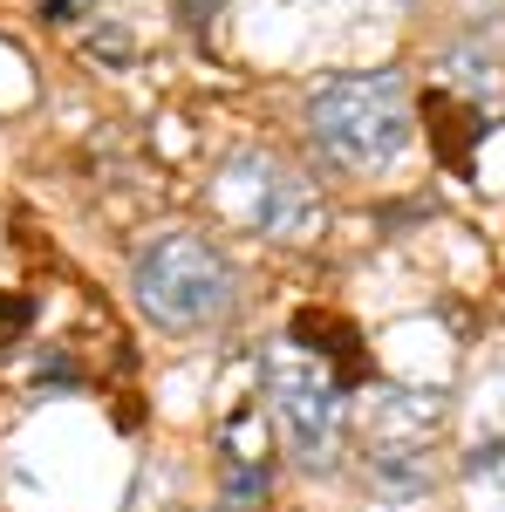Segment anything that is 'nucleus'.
I'll return each mask as SVG.
<instances>
[{
  "label": "nucleus",
  "mask_w": 505,
  "mask_h": 512,
  "mask_svg": "<svg viewBox=\"0 0 505 512\" xmlns=\"http://www.w3.org/2000/svg\"><path fill=\"white\" fill-rule=\"evenodd\" d=\"M82 48H89L96 62H130V55H137V41L123 35V28H110V21H96V28H82Z\"/></svg>",
  "instance_id": "0eeeda50"
},
{
  "label": "nucleus",
  "mask_w": 505,
  "mask_h": 512,
  "mask_svg": "<svg viewBox=\"0 0 505 512\" xmlns=\"http://www.w3.org/2000/svg\"><path fill=\"white\" fill-rule=\"evenodd\" d=\"M369 472L383 478V492H430V465H424V444H396V437H376V458Z\"/></svg>",
  "instance_id": "423d86ee"
},
{
  "label": "nucleus",
  "mask_w": 505,
  "mask_h": 512,
  "mask_svg": "<svg viewBox=\"0 0 505 512\" xmlns=\"http://www.w3.org/2000/svg\"><path fill=\"white\" fill-rule=\"evenodd\" d=\"M465 472H471V478H492V472H505V376L492 383V396L478 403V431H471Z\"/></svg>",
  "instance_id": "39448f33"
},
{
  "label": "nucleus",
  "mask_w": 505,
  "mask_h": 512,
  "mask_svg": "<svg viewBox=\"0 0 505 512\" xmlns=\"http://www.w3.org/2000/svg\"><path fill=\"white\" fill-rule=\"evenodd\" d=\"M219 7H226V0H178V21H185V28H212Z\"/></svg>",
  "instance_id": "6e6552de"
},
{
  "label": "nucleus",
  "mask_w": 505,
  "mask_h": 512,
  "mask_svg": "<svg viewBox=\"0 0 505 512\" xmlns=\"http://www.w3.org/2000/svg\"><path fill=\"white\" fill-rule=\"evenodd\" d=\"M89 7H96V0H41V21H76Z\"/></svg>",
  "instance_id": "1a4fd4ad"
},
{
  "label": "nucleus",
  "mask_w": 505,
  "mask_h": 512,
  "mask_svg": "<svg viewBox=\"0 0 505 512\" xmlns=\"http://www.w3.org/2000/svg\"><path fill=\"white\" fill-rule=\"evenodd\" d=\"M130 294H137V308H144L157 328L185 335V328H212V321L233 308L239 274L212 239L157 233L151 246L130 260Z\"/></svg>",
  "instance_id": "f03ea898"
},
{
  "label": "nucleus",
  "mask_w": 505,
  "mask_h": 512,
  "mask_svg": "<svg viewBox=\"0 0 505 512\" xmlns=\"http://www.w3.org/2000/svg\"><path fill=\"white\" fill-rule=\"evenodd\" d=\"M219 205H226V219H239L246 233L287 239V246L321 226L314 185L294 171V164L267 158V151H239V158L219 164Z\"/></svg>",
  "instance_id": "20e7f679"
},
{
  "label": "nucleus",
  "mask_w": 505,
  "mask_h": 512,
  "mask_svg": "<svg viewBox=\"0 0 505 512\" xmlns=\"http://www.w3.org/2000/svg\"><path fill=\"white\" fill-rule=\"evenodd\" d=\"M308 130L328 151V164L342 171H389L410 151V96L403 76L369 69V76H335L314 89L308 103Z\"/></svg>",
  "instance_id": "f257e3e1"
},
{
  "label": "nucleus",
  "mask_w": 505,
  "mask_h": 512,
  "mask_svg": "<svg viewBox=\"0 0 505 512\" xmlns=\"http://www.w3.org/2000/svg\"><path fill=\"white\" fill-rule=\"evenodd\" d=\"M267 403L280 437L294 444V458L308 472H328L335 451H342V431H349V396L301 342H273L267 349Z\"/></svg>",
  "instance_id": "7ed1b4c3"
}]
</instances>
